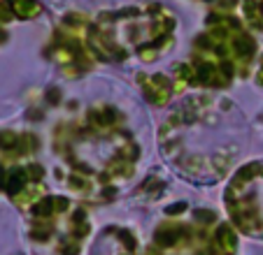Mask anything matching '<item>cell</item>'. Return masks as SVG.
<instances>
[{
    "instance_id": "cell-1",
    "label": "cell",
    "mask_w": 263,
    "mask_h": 255,
    "mask_svg": "<svg viewBox=\"0 0 263 255\" xmlns=\"http://www.w3.org/2000/svg\"><path fill=\"white\" fill-rule=\"evenodd\" d=\"M16 142H19V137H16L14 133H3L0 135V146L3 148H12Z\"/></svg>"
},
{
    "instance_id": "cell-4",
    "label": "cell",
    "mask_w": 263,
    "mask_h": 255,
    "mask_svg": "<svg viewBox=\"0 0 263 255\" xmlns=\"http://www.w3.org/2000/svg\"><path fill=\"white\" fill-rule=\"evenodd\" d=\"M51 202H54V209H59V211H65V209H68V200H65V197H56V200H51Z\"/></svg>"
},
{
    "instance_id": "cell-5",
    "label": "cell",
    "mask_w": 263,
    "mask_h": 255,
    "mask_svg": "<svg viewBox=\"0 0 263 255\" xmlns=\"http://www.w3.org/2000/svg\"><path fill=\"white\" fill-rule=\"evenodd\" d=\"M10 16H12L10 7H5V5H0V21H10Z\"/></svg>"
},
{
    "instance_id": "cell-3",
    "label": "cell",
    "mask_w": 263,
    "mask_h": 255,
    "mask_svg": "<svg viewBox=\"0 0 263 255\" xmlns=\"http://www.w3.org/2000/svg\"><path fill=\"white\" fill-rule=\"evenodd\" d=\"M177 77L179 79H191V77H194V70H191L189 65H179V68H177Z\"/></svg>"
},
{
    "instance_id": "cell-7",
    "label": "cell",
    "mask_w": 263,
    "mask_h": 255,
    "mask_svg": "<svg viewBox=\"0 0 263 255\" xmlns=\"http://www.w3.org/2000/svg\"><path fill=\"white\" fill-rule=\"evenodd\" d=\"M142 58H144V60H154V51L144 49V51H142Z\"/></svg>"
},
{
    "instance_id": "cell-6",
    "label": "cell",
    "mask_w": 263,
    "mask_h": 255,
    "mask_svg": "<svg viewBox=\"0 0 263 255\" xmlns=\"http://www.w3.org/2000/svg\"><path fill=\"white\" fill-rule=\"evenodd\" d=\"M28 174H30V177H33V179L42 177V167H35V165H33V167H30V172H28Z\"/></svg>"
},
{
    "instance_id": "cell-2",
    "label": "cell",
    "mask_w": 263,
    "mask_h": 255,
    "mask_svg": "<svg viewBox=\"0 0 263 255\" xmlns=\"http://www.w3.org/2000/svg\"><path fill=\"white\" fill-rule=\"evenodd\" d=\"M235 47H238V51H242V54H245V51H247V54L252 51V42H249V37H240V39H235Z\"/></svg>"
}]
</instances>
